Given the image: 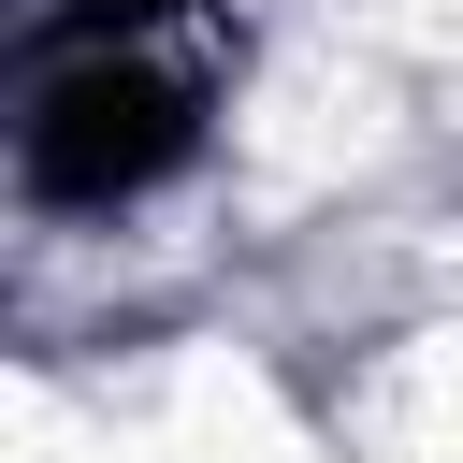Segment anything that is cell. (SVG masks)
<instances>
[{"label":"cell","mask_w":463,"mask_h":463,"mask_svg":"<svg viewBox=\"0 0 463 463\" xmlns=\"http://www.w3.org/2000/svg\"><path fill=\"white\" fill-rule=\"evenodd\" d=\"M188 145H203V14L188 0H116V14L43 43L29 130H14L43 203H130Z\"/></svg>","instance_id":"6da1fadb"}]
</instances>
